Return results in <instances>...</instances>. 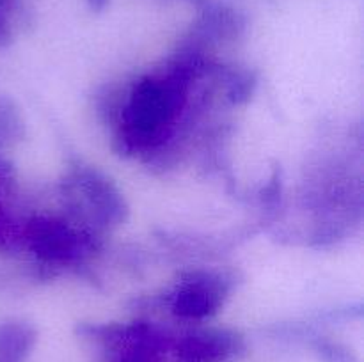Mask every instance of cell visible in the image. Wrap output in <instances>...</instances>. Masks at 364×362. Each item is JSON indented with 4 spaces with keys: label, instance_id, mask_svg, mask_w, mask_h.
Here are the masks:
<instances>
[{
    "label": "cell",
    "instance_id": "cell-3",
    "mask_svg": "<svg viewBox=\"0 0 364 362\" xmlns=\"http://www.w3.org/2000/svg\"><path fill=\"white\" fill-rule=\"evenodd\" d=\"M226 293L220 277L212 273H191L173 298V312L183 319H205L220 309Z\"/></svg>",
    "mask_w": 364,
    "mask_h": 362
},
{
    "label": "cell",
    "instance_id": "cell-7",
    "mask_svg": "<svg viewBox=\"0 0 364 362\" xmlns=\"http://www.w3.org/2000/svg\"><path fill=\"white\" fill-rule=\"evenodd\" d=\"M313 350L322 362H359L352 350L329 339H316Z\"/></svg>",
    "mask_w": 364,
    "mask_h": 362
},
{
    "label": "cell",
    "instance_id": "cell-1",
    "mask_svg": "<svg viewBox=\"0 0 364 362\" xmlns=\"http://www.w3.org/2000/svg\"><path fill=\"white\" fill-rule=\"evenodd\" d=\"M167 77L144 78L135 85L124 106V141L128 146H148L160 138L181 109L185 85L192 75L187 55Z\"/></svg>",
    "mask_w": 364,
    "mask_h": 362
},
{
    "label": "cell",
    "instance_id": "cell-6",
    "mask_svg": "<svg viewBox=\"0 0 364 362\" xmlns=\"http://www.w3.org/2000/svg\"><path fill=\"white\" fill-rule=\"evenodd\" d=\"M36 344V330L23 322L0 325V362H25Z\"/></svg>",
    "mask_w": 364,
    "mask_h": 362
},
{
    "label": "cell",
    "instance_id": "cell-10",
    "mask_svg": "<svg viewBox=\"0 0 364 362\" xmlns=\"http://www.w3.org/2000/svg\"><path fill=\"white\" fill-rule=\"evenodd\" d=\"M192 2H201V0H192Z\"/></svg>",
    "mask_w": 364,
    "mask_h": 362
},
{
    "label": "cell",
    "instance_id": "cell-8",
    "mask_svg": "<svg viewBox=\"0 0 364 362\" xmlns=\"http://www.w3.org/2000/svg\"><path fill=\"white\" fill-rule=\"evenodd\" d=\"M18 7V0H0V43L9 41L11 14Z\"/></svg>",
    "mask_w": 364,
    "mask_h": 362
},
{
    "label": "cell",
    "instance_id": "cell-4",
    "mask_svg": "<svg viewBox=\"0 0 364 362\" xmlns=\"http://www.w3.org/2000/svg\"><path fill=\"white\" fill-rule=\"evenodd\" d=\"M75 187L82 194L80 197L87 204V212L92 219L100 220L105 226L124 220L127 204L123 195L105 176L96 170L82 169L75 174Z\"/></svg>",
    "mask_w": 364,
    "mask_h": 362
},
{
    "label": "cell",
    "instance_id": "cell-5",
    "mask_svg": "<svg viewBox=\"0 0 364 362\" xmlns=\"http://www.w3.org/2000/svg\"><path fill=\"white\" fill-rule=\"evenodd\" d=\"M28 240L36 254L46 261H66L80 248L77 234L57 220H36L28 229Z\"/></svg>",
    "mask_w": 364,
    "mask_h": 362
},
{
    "label": "cell",
    "instance_id": "cell-2",
    "mask_svg": "<svg viewBox=\"0 0 364 362\" xmlns=\"http://www.w3.org/2000/svg\"><path fill=\"white\" fill-rule=\"evenodd\" d=\"M244 350V337L228 329L192 330L173 343L178 362H228Z\"/></svg>",
    "mask_w": 364,
    "mask_h": 362
},
{
    "label": "cell",
    "instance_id": "cell-9",
    "mask_svg": "<svg viewBox=\"0 0 364 362\" xmlns=\"http://www.w3.org/2000/svg\"><path fill=\"white\" fill-rule=\"evenodd\" d=\"M87 4L92 11L100 13V11H103L107 6H109V0H87Z\"/></svg>",
    "mask_w": 364,
    "mask_h": 362
}]
</instances>
